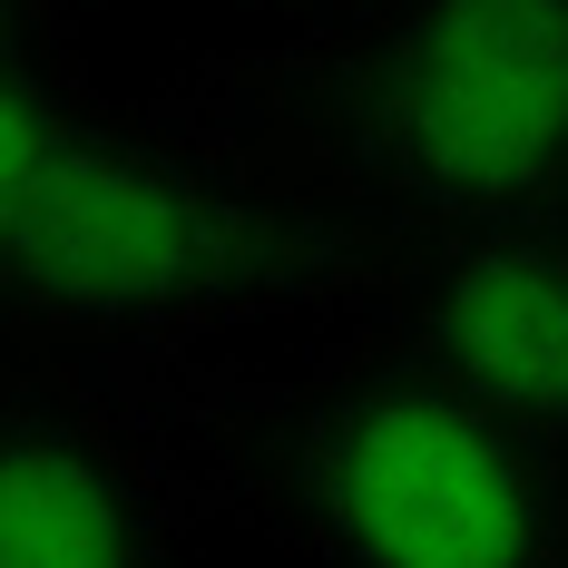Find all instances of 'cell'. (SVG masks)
Instances as JSON below:
<instances>
[{
  "mask_svg": "<svg viewBox=\"0 0 568 568\" xmlns=\"http://www.w3.org/2000/svg\"><path fill=\"white\" fill-rule=\"evenodd\" d=\"M422 363L568 452V226L460 235L422 294Z\"/></svg>",
  "mask_w": 568,
  "mask_h": 568,
  "instance_id": "5",
  "label": "cell"
},
{
  "mask_svg": "<svg viewBox=\"0 0 568 568\" xmlns=\"http://www.w3.org/2000/svg\"><path fill=\"white\" fill-rule=\"evenodd\" d=\"M0 284L40 334H176L284 304L304 284V235L245 186L109 128L10 20Z\"/></svg>",
  "mask_w": 568,
  "mask_h": 568,
  "instance_id": "1",
  "label": "cell"
},
{
  "mask_svg": "<svg viewBox=\"0 0 568 568\" xmlns=\"http://www.w3.org/2000/svg\"><path fill=\"white\" fill-rule=\"evenodd\" d=\"M275 500L314 568H568V452L432 363L324 393Z\"/></svg>",
  "mask_w": 568,
  "mask_h": 568,
  "instance_id": "2",
  "label": "cell"
},
{
  "mask_svg": "<svg viewBox=\"0 0 568 568\" xmlns=\"http://www.w3.org/2000/svg\"><path fill=\"white\" fill-rule=\"evenodd\" d=\"M0 568H176V500L59 393L0 412Z\"/></svg>",
  "mask_w": 568,
  "mask_h": 568,
  "instance_id": "4",
  "label": "cell"
},
{
  "mask_svg": "<svg viewBox=\"0 0 568 568\" xmlns=\"http://www.w3.org/2000/svg\"><path fill=\"white\" fill-rule=\"evenodd\" d=\"M353 168L442 235L568 206V0H402L343 99Z\"/></svg>",
  "mask_w": 568,
  "mask_h": 568,
  "instance_id": "3",
  "label": "cell"
}]
</instances>
